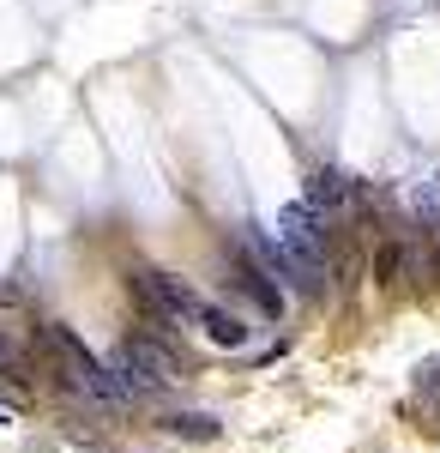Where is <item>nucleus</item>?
I'll list each match as a JSON object with an SVG mask.
<instances>
[{
    "instance_id": "1",
    "label": "nucleus",
    "mask_w": 440,
    "mask_h": 453,
    "mask_svg": "<svg viewBox=\"0 0 440 453\" xmlns=\"http://www.w3.org/2000/svg\"><path fill=\"white\" fill-rule=\"evenodd\" d=\"M36 345L49 350V375H55V387H67V393H79V399H97V405H127V399H133L127 381H121L115 369H102L97 357L85 350L79 333H67V326H42Z\"/></svg>"
},
{
    "instance_id": "2",
    "label": "nucleus",
    "mask_w": 440,
    "mask_h": 453,
    "mask_svg": "<svg viewBox=\"0 0 440 453\" xmlns=\"http://www.w3.org/2000/svg\"><path fill=\"white\" fill-rule=\"evenodd\" d=\"M133 303L145 309L157 339H170L175 326H193L205 314V296L187 279H175V273H133Z\"/></svg>"
},
{
    "instance_id": "3",
    "label": "nucleus",
    "mask_w": 440,
    "mask_h": 453,
    "mask_svg": "<svg viewBox=\"0 0 440 453\" xmlns=\"http://www.w3.org/2000/svg\"><path fill=\"white\" fill-rule=\"evenodd\" d=\"M115 375L127 381V393H163V387L181 381V357H175L170 339L133 333V339H121V350H115Z\"/></svg>"
},
{
    "instance_id": "4",
    "label": "nucleus",
    "mask_w": 440,
    "mask_h": 453,
    "mask_svg": "<svg viewBox=\"0 0 440 453\" xmlns=\"http://www.w3.org/2000/svg\"><path fill=\"white\" fill-rule=\"evenodd\" d=\"M277 248H290V254H302V260H326V248H332V218H320V211L296 200V206L277 211Z\"/></svg>"
},
{
    "instance_id": "5",
    "label": "nucleus",
    "mask_w": 440,
    "mask_h": 453,
    "mask_svg": "<svg viewBox=\"0 0 440 453\" xmlns=\"http://www.w3.org/2000/svg\"><path fill=\"white\" fill-rule=\"evenodd\" d=\"M350 200H356L350 175H338V170H314V175H307V206L320 211V218H332V211H350Z\"/></svg>"
},
{
    "instance_id": "6",
    "label": "nucleus",
    "mask_w": 440,
    "mask_h": 453,
    "mask_svg": "<svg viewBox=\"0 0 440 453\" xmlns=\"http://www.w3.org/2000/svg\"><path fill=\"white\" fill-rule=\"evenodd\" d=\"M230 284H236V290H247V296L260 303V314H277V309H284V296H277L271 273L260 266V260H247V254H241L236 266H230Z\"/></svg>"
},
{
    "instance_id": "7",
    "label": "nucleus",
    "mask_w": 440,
    "mask_h": 453,
    "mask_svg": "<svg viewBox=\"0 0 440 453\" xmlns=\"http://www.w3.org/2000/svg\"><path fill=\"white\" fill-rule=\"evenodd\" d=\"M200 326L211 333V345H247V320H241L236 309H217V303H205V314H200Z\"/></svg>"
},
{
    "instance_id": "8",
    "label": "nucleus",
    "mask_w": 440,
    "mask_h": 453,
    "mask_svg": "<svg viewBox=\"0 0 440 453\" xmlns=\"http://www.w3.org/2000/svg\"><path fill=\"white\" fill-rule=\"evenodd\" d=\"M374 284H405V242H380L374 248Z\"/></svg>"
},
{
    "instance_id": "9",
    "label": "nucleus",
    "mask_w": 440,
    "mask_h": 453,
    "mask_svg": "<svg viewBox=\"0 0 440 453\" xmlns=\"http://www.w3.org/2000/svg\"><path fill=\"white\" fill-rule=\"evenodd\" d=\"M163 429H170V435H193V441H211V435H217V418H205V411H181V418H170Z\"/></svg>"
},
{
    "instance_id": "10",
    "label": "nucleus",
    "mask_w": 440,
    "mask_h": 453,
    "mask_svg": "<svg viewBox=\"0 0 440 453\" xmlns=\"http://www.w3.org/2000/svg\"><path fill=\"white\" fill-rule=\"evenodd\" d=\"M422 194H429V206L440 211V175H429V188H422Z\"/></svg>"
},
{
    "instance_id": "11",
    "label": "nucleus",
    "mask_w": 440,
    "mask_h": 453,
    "mask_svg": "<svg viewBox=\"0 0 440 453\" xmlns=\"http://www.w3.org/2000/svg\"><path fill=\"white\" fill-rule=\"evenodd\" d=\"M0 423H6V411H0Z\"/></svg>"
}]
</instances>
